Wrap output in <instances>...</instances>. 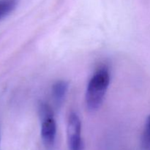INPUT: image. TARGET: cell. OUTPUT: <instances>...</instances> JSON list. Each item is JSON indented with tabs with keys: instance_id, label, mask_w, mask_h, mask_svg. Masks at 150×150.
I'll use <instances>...</instances> for the list:
<instances>
[{
	"instance_id": "7a4b0ae2",
	"label": "cell",
	"mask_w": 150,
	"mask_h": 150,
	"mask_svg": "<svg viewBox=\"0 0 150 150\" xmlns=\"http://www.w3.org/2000/svg\"><path fill=\"white\" fill-rule=\"evenodd\" d=\"M67 144L70 150H83L81 136V122L76 113L69 115L67 125Z\"/></svg>"
},
{
	"instance_id": "8992f818",
	"label": "cell",
	"mask_w": 150,
	"mask_h": 150,
	"mask_svg": "<svg viewBox=\"0 0 150 150\" xmlns=\"http://www.w3.org/2000/svg\"><path fill=\"white\" fill-rule=\"evenodd\" d=\"M143 150H150V115L146 119L142 139Z\"/></svg>"
},
{
	"instance_id": "6da1fadb",
	"label": "cell",
	"mask_w": 150,
	"mask_h": 150,
	"mask_svg": "<svg viewBox=\"0 0 150 150\" xmlns=\"http://www.w3.org/2000/svg\"><path fill=\"white\" fill-rule=\"evenodd\" d=\"M110 83V73L106 67H100L87 84L85 102L89 111H95L100 108L105 98Z\"/></svg>"
},
{
	"instance_id": "52a82bcc",
	"label": "cell",
	"mask_w": 150,
	"mask_h": 150,
	"mask_svg": "<svg viewBox=\"0 0 150 150\" xmlns=\"http://www.w3.org/2000/svg\"><path fill=\"white\" fill-rule=\"evenodd\" d=\"M0 141H1V138H0ZM0 150H1V149H0Z\"/></svg>"
},
{
	"instance_id": "3957f363",
	"label": "cell",
	"mask_w": 150,
	"mask_h": 150,
	"mask_svg": "<svg viewBox=\"0 0 150 150\" xmlns=\"http://www.w3.org/2000/svg\"><path fill=\"white\" fill-rule=\"evenodd\" d=\"M41 138L47 149L54 146L57 136V123L54 116L41 119Z\"/></svg>"
},
{
	"instance_id": "5b68a950",
	"label": "cell",
	"mask_w": 150,
	"mask_h": 150,
	"mask_svg": "<svg viewBox=\"0 0 150 150\" xmlns=\"http://www.w3.org/2000/svg\"><path fill=\"white\" fill-rule=\"evenodd\" d=\"M19 0H0V20L4 18L16 9Z\"/></svg>"
},
{
	"instance_id": "277c9868",
	"label": "cell",
	"mask_w": 150,
	"mask_h": 150,
	"mask_svg": "<svg viewBox=\"0 0 150 150\" xmlns=\"http://www.w3.org/2000/svg\"><path fill=\"white\" fill-rule=\"evenodd\" d=\"M68 83L65 81H58L52 86V96L56 102L61 103L68 90Z\"/></svg>"
}]
</instances>
